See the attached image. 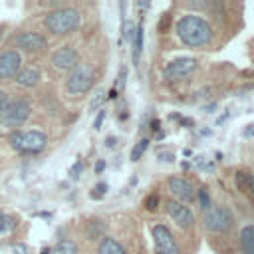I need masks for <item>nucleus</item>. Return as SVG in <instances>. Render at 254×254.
<instances>
[{
    "instance_id": "f257e3e1",
    "label": "nucleus",
    "mask_w": 254,
    "mask_h": 254,
    "mask_svg": "<svg viewBox=\"0 0 254 254\" xmlns=\"http://www.w3.org/2000/svg\"><path fill=\"white\" fill-rule=\"evenodd\" d=\"M177 40L190 50H208L216 44V30L208 18L192 12H185L175 22Z\"/></svg>"
},
{
    "instance_id": "f03ea898",
    "label": "nucleus",
    "mask_w": 254,
    "mask_h": 254,
    "mask_svg": "<svg viewBox=\"0 0 254 254\" xmlns=\"http://www.w3.org/2000/svg\"><path fill=\"white\" fill-rule=\"evenodd\" d=\"M83 26V12L79 6L62 4L42 14V30L48 38H65Z\"/></svg>"
},
{
    "instance_id": "7ed1b4c3",
    "label": "nucleus",
    "mask_w": 254,
    "mask_h": 254,
    "mask_svg": "<svg viewBox=\"0 0 254 254\" xmlns=\"http://www.w3.org/2000/svg\"><path fill=\"white\" fill-rule=\"evenodd\" d=\"M97 83V71H95V62L81 58L79 64L64 75V83H62V93L65 99L69 101H79L83 99L93 85Z\"/></svg>"
},
{
    "instance_id": "20e7f679",
    "label": "nucleus",
    "mask_w": 254,
    "mask_h": 254,
    "mask_svg": "<svg viewBox=\"0 0 254 254\" xmlns=\"http://www.w3.org/2000/svg\"><path fill=\"white\" fill-rule=\"evenodd\" d=\"M202 228L210 242L216 238L230 242L236 230V218L226 204H210V208L202 212Z\"/></svg>"
},
{
    "instance_id": "39448f33",
    "label": "nucleus",
    "mask_w": 254,
    "mask_h": 254,
    "mask_svg": "<svg viewBox=\"0 0 254 254\" xmlns=\"http://www.w3.org/2000/svg\"><path fill=\"white\" fill-rule=\"evenodd\" d=\"M4 46L20 52L24 58H36L50 50V38L36 28H16L6 34Z\"/></svg>"
},
{
    "instance_id": "423d86ee",
    "label": "nucleus",
    "mask_w": 254,
    "mask_h": 254,
    "mask_svg": "<svg viewBox=\"0 0 254 254\" xmlns=\"http://www.w3.org/2000/svg\"><path fill=\"white\" fill-rule=\"evenodd\" d=\"M8 145L22 157H36L48 147V133L42 129H16L6 135Z\"/></svg>"
},
{
    "instance_id": "0eeeda50",
    "label": "nucleus",
    "mask_w": 254,
    "mask_h": 254,
    "mask_svg": "<svg viewBox=\"0 0 254 254\" xmlns=\"http://www.w3.org/2000/svg\"><path fill=\"white\" fill-rule=\"evenodd\" d=\"M34 113V101L26 93H12L10 103L6 105L4 113L0 115V127H6L10 131L20 129L30 121Z\"/></svg>"
},
{
    "instance_id": "6e6552de",
    "label": "nucleus",
    "mask_w": 254,
    "mask_h": 254,
    "mask_svg": "<svg viewBox=\"0 0 254 254\" xmlns=\"http://www.w3.org/2000/svg\"><path fill=\"white\" fill-rule=\"evenodd\" d=\"M81 60V50L75 42H64L60 44L56 50L50 52L48 56V69L52 75H60L64 77L65 73H69Z\"/></svg>"
},
{
    "instance_id": "1a4fd4ad",
    "label": "nucleus",
    "mask_w": 254,
    "mask_h": 254,
    "mask_svg": "<svg viewBox=\"0 0 254 254\" xmlns=\"http://www.w3.org/2000/svg\"><path fill=\"white\" fill-rule=\"evenodd\" d=\"M151 238L155 246V254H183L181 242L165 222H153L151 224Z\"/></svg>"
},
{
    "instance_id": "9d476101",
    "label": "nucleus",
    "mask_w": 254,
    "mask_h": 254,
    "mask_svg": "<svg viewBox=\"0 0 254 254\" xmlns=\"http://www.w3.org/2000/svg\"><path fill=\"white\" fill-rule=\"evenodd\" d=\"M196 69H198V60L196 58H175V60L165 64L163 79L171 85L181 83V81H187L189 77H192Z\"/></svg>"
},
{
    "instance_id": "9b49d317",
    "label": "nucleus",
    "mask_w": 254,
    "mask_h": 254,
    "mask_svg": "<svg viewBox=\"0 0 254 254\" xmlns=\"http://www.w3.org/2000/svg\"><path fill=\"white\" fill-rule=\"evenodd\" d=\"M165 210H167L169 218L177 224V228H181L187 234H194L196 218H194V212L190 210L189 204H183V202H179L175 198H167L165 200Z\"/></svg>"
},
{
    "instance_id": "f8f14e48",
    "label": "nucleus",
    "mask_w": 254,
    "mask_h": 254,
    "mask_svg": "<svg viewBox=\"0 0 254 254\" xmlns=\"http://www.w3.org/2000/svg\"><path fill=\"white\" fill-rule=\"evenodd\" d=\"M24 65H26V58L20 52L8 46H0V87L4 83H12Z\"/></svg>"
},
{
    "instance_id": "ddd939ff",
    "label": "nucleus",
    "mask_w": 254,
    "mask_h": 254,
    "mask_svg": "<svg viewBox=\"0 0 254 254\" xmlns=\"http://www.w3.org/2000/svg\"><path fill=\"white\" fill-rule=\"evenodd\" d=\"M167 189L173 194L171 198H175V200H179L183 204L192 202L194 196H196V189H194L192 181L187 179V177H183V175H171L167 179Z\"/></svg>"
},
{
    "instance_id": "4468645a",
    "label": "nucleus",
    "mask_w": 254,
    "mask_h": 254,
    "mask_svg": "<svg viewBox=\"0 0 254 254\" xmlns=\"http://www.w3.org/2000/svg\"><path fill=\"white\" fill-rule=\"evenodd\" d=\"M42 81H44V73L38 65H24L18 75L14 77V85L18 89H24V91H32V89H38L42 87Z\"/></svg>"
},
{
    "instance_id": "2eb2a0df",
    "label": "nucleus",
    "mask_w": 254,
    "mask_h": 254,
    "mask_svg": "<svg viewBox=\"0 0 254 254\" xmlns=\"http://www.w3.org/2000/svg\"><path fill=\"white\" fill-rule=\"evenodd\" d=\"M234 185L254 204V173L250 169H246V167L236 169V173H234Z\"/></svg>"
},
{
    "instance_id": "dca6fc26",
    "label": "nucleus",
    "mask_w": 254,
    "mask_h": 254,
    "mask_svg": "<svg viewBox=\"0 0 254 254\" xmlns=\"http://www.w3.org/2000/svg\"><path fill=\"white\" fill-rule=\"evenodd\" d=\"M105 234H107V224L103 218H99V216L87 218V222L83 226V236L87 242H99Z\"/></svg>"
},
{
    "instance_id": "f3484780",
    "label": "nucleus",
    "mask_w": 254,
    "mask_h": 254,
    "mask_svg": "<svg viewBox=\"0 0 254 254\" xmlns=\"http://www.w3.org/2000/svg\"><path fill=\"white\" fill-rule=\"evenodd\" d=\"M95 254H129V252H127L125 244H123L119 238H115V236H111V234H105V236L97 242Z\"/></svg>"
},
{
    "instance_id": "a211bd4d",
    "label": "nucleus",
    "mask_w": 254,
    "mask_h": 254,
    "mask_svg": "<svg viewBox=\"0 0 254 254\" xmlns=\"http://www.w3.org/2000/svg\"><path fill=\"white\" fill-rule=\"evenodd\" d=\"M38 103H40L42 111L48 113V115H52V117H56L60 113V109H62L60 99H58V95L52 89H44L42 93H38Z\"/></svg>"
},
{
    "instance_id": "6ab92c4d",
    "label": "nucleus",
    "mask_w": 254,
    "mask_h": 254,
    "mask_svg": "<svg viewBox=\"0 0 254 254\" xmlns=\"http://www.w3.org/2000/svg\"><path fill=\"white\" fill-rule=\"evenodd\" d=\"M238 244L242 254H254V224H244L238 232Z\"/></svg>"
},
{
    "instance_id": "aec40b11",
    "label": "nucleus",
    "mask_w": 254,
    "mask_h": 254,
    "mask_svg": "<svg viewBox=\"0 0 254 254\" xmlns=\"http://www.w3.org/2000/svg\"><path fill=\"white\" fill-rule=\"evenodd\" d=\"M50 254H79V246H77L75 240H71V238H64V240H60V242L52 248Z\"/></svg>"
},
{
    "instance_id": "412c9836",
    "label": "nucleus",
    "mask_w": 254,
    "mask_h": 254,
    "mask_svg": "<svg viewBox=\"0 0 254 254\" xmlns=\"http://www.w3.org/2000/svg\"><path fill=\"white\" fill-rule=\"evenodd\" d=\"M133 64H139L141 52H143V24H139L133 32Z\"/></svg>"
},
{
    "instance_id": "4be33fe9",
    "label": "nucleus",
    "mask_w": 254,
    "mask_h": 254,
    "mask_svg": "<svg viewBox=\"0 0 254 254\" xmlns=\"http://www.w3.org/2000/svg\"><path fill=\"white\" fill-rule=\"evenodd\" d=\"M161 202H163V196H161V192H149L145 198H143V208L147 210V212H157L159 208H161Z\"/></svg>"
},
{
    "instance_id": "5701e85b",
    "label": "nucleus",
    "mask_w": 254,
    "mask_h": 254,
    "mask_svg": "<svg viewBox=\"0 0 254 254\" xmlns=\"http://www.w3.org/2000/svg\"><path fill=\"white\" fill-rule=\"evenodd\" d=\"M16 224H18V218L16 216L0 210V234H10Z\"/></svg>"
},
{
    "instance_id": "b1692460",
    "label": "nucleus",
    "mask_w": 254,
    "mask_h": 254,
    "mask_svg": "<svg viewBox=\"0 0 254 254\" xmlns=\"http://www.w3.org/2000/svg\"><path fill=\"white\" fill-rule=\"evenodd\" d=\"M194 200H198V206H200V212H204V210H208L210 208V194H208V187H198V190H196V196H194Z\"/></svg>"
},
{
    "instance_id": "393cba45",
    "label": "nucleus",
    "mask_w": 254,
    "mask_h": 254,
    "mask_svg": "<svg viewBox=\"0 0 254 254\" xmlns=\"http://www.w3.org/2000/svg\"><path fill=\"white\" fill-rule=\"evenodd\" d=\"M149 149V139L147 137H143V139H139L137 143H135V147L131 149V161L135 163V161H139L143 155H145V151Z\"/></svg>"
},
{
    "instance_id": "a878e982",
    "label": "nucleus",
    "mask_w": 254,
    "mask_h": 254,
    "mask_svg": "<svg viewBox=\"0 0 254 254\" xmlns=\"http://www.w3.org/2000/svg\"><path fill=\"white\" fill-rule=\"evenodd\" d=\"M105 194H107V183H103V181H101V183H97V185L93 187V190L89 192V196H91V198H95V200L103 198Z\"/></svg>"
},
{
    "instance_id": "bb28decb",
    "label": "nucleus",
    "mask_w": 254,
    "mask_h": 254,
    "mask_svg": "<svg viewBox=\"0 0 254 254\" xmlns=\"http://www.w3.org/2000/svg\"><path fill=\"white\" fill-rule=\"evenodd\" d=\"M10 97H12V93H10V91H6L4 87H0V115L4 113L6 105L10 103Z\"/></svg>"
},
{
    "instance_id": "cd10ccee",
    "label": "nucleus",
    "mask_w": 254,
    "mask_h": 254,
    "mask_svg": "<svg viewBox=\"0 0 254 254\" xmlns=\"http://www.w3.org/2000/svg\"><path fill=\"white\" fill-rule=\"evenodd\" d=\"M81 171H83V163H81V161H75L73 167L69 169V177H71V179H77V177L81 175Z\"/></svg>"
},
{
    "instance_id": "c85d7f7f",
    "label": "nucleus",
    "mask_w": 254,
    "mask_h": 254,
    "mask_svg": "<svg viewBox=\"0 0 254 254\" xmlns=\"http://www.w3.org/2000/svg\"><path fill=\"white\" fill-rule=\"evenodd\" d=\"M169 22H171V16L165 12V14H163V20H161V24H157V30H159L161 34H165V32H167V24H169Z\"/></svg>"
},
{
    "instance_id": "c756f323",
    "label": "nucleus",
    "mask_w": 254,
    "mask_h": 254,
    "mask_svg": "<svg viewBox=\"0 0 254 254\" xmlns=\"http://www.w3.org/2000/svg\"><path fill=\"white\" fill-rule=\"evenodd\" d=\"M103 119H105V109H99V111H97V117H95V121H93V127H95V129H101Z\"/></svg>"
},
{
    "instance_id": "7c9ffc66",
    "label": "nucleus",
    "mask_w": 254,
    "mask_h": 254,
    "mask_svg": "<svg viewBox=\"0 0 254 254\" xmlns=\"http://www.w3.org/2000/svg\"><path fill=\"white\" fill-rule=\"evenodd\" d=\"M103 169H105V161H103V159H99V161H97V165H95V173L99 175Z\"/></svg>"
},
{
    "instance_id": "2f4dec72",
    "label": "nucleus",
    "mask_w": 254,
    "mask_h": 254,
    "mask_svg": "<svg viewBox=\"0 0 254 254\" xmlns=\"http://www.w3.org/2000/svg\"><path fill=\"white\" fill-rule=\"evenodd\" d=\"M6 34H8V24H0V40L6 38Z\"/></svg>"
},
{
    "instance_id": "473e14b6",
    "label": "nucleus",
    "mask_w": 254,
    "mask_h": 254,
    "mask_svg": "<svg viewBox=\"0 0 254 254\" xmlns=\"http://www.w3.org/2000/svg\"><path fill=\"white\" fill-rule=\"evenodd\" d=\"M14 250H16L18 254H26V246H22V244H16V246H14Z\"/></svg>"
},
{
    "instance_id": "72a5a7b5",
    "label": "nucleus",
    "mask_w": 254,
    "mask_h": 254,
    "mask_svg": "<svg viewBox=\"0 0 254 254\" xmlns=\"http://www.w3.org/2000/svg\"><path fill=\"white\" fill-rule=\"evenodd\" d=\"M107 147H115V137H107Z\"/></svg>"
},
{
    "instance_id": "f704fd0d",
    "label": "nucleus",
    "mask_w": 254,
    "mask_h": 254,
    "mask_svg": "<svg viewBox=\"0 0 254 254\" xmlns=\"http://www.w3.org/2000/svg\"><path fill=\"white\" fill-rule=\"evenodd\" d=\"M50 252H52L50 248H44V250H42V254H50Z\"/></svg>"
},
{
    "instance_id": "c9c22d12",
    "label": "nucleus",
    "mask_w": 254,
    "mask_h": 254,
    "mask_svg": "<svg viewBox=\"0 0 254 254\" xmlns=\"http://www.w3.org/2000/svg\"><path fill=\"white\" fill-rule=\"evenodd\" d=\"M0 135H2V127H0Z\"/></svg>"
}]
</instances>
